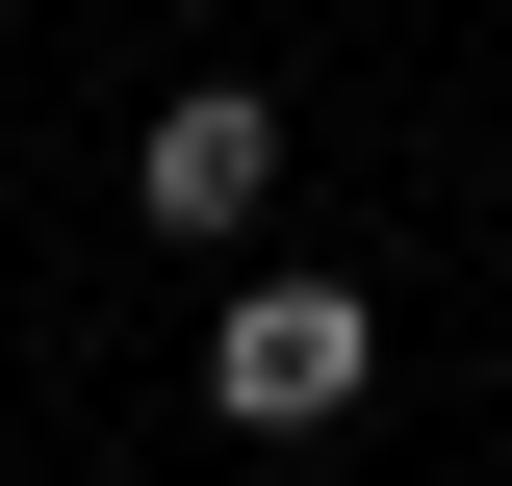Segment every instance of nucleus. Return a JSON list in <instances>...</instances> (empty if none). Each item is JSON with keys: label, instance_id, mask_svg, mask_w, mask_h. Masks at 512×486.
I'll use <instances>...</instances> for the list:
<instances>
[{"label": "nucleus", "instance_id": "nucleus-1", "mask_svg": "<svg viewBox=\"0 0 512 486\" xmlns=\"http://www.w3.org/2000/svg\"><path fill=\"white\" fill-rule=\"evenodd\" d=\"M359 384H384V307L359 282H231V333H205V410L231 435H333Z\"/></svg>", "mask_w": 512, "mask_h": 486}, {"label": "nucleus", "instance_id": "nucleus-2", "mask_svg": "<svg viewBox=\"0 0 512 486\" xmlns=\"http://www.w3.org/2000/svg\"><path fill=\"white\" fill-rule=\"evenodd\" d=\"M128 205H154V231H256V205H282V103H256V77H180V103L128 128Z\"/></svg>", "mask_w": 512, "mask_h": 486}]
</instances>
